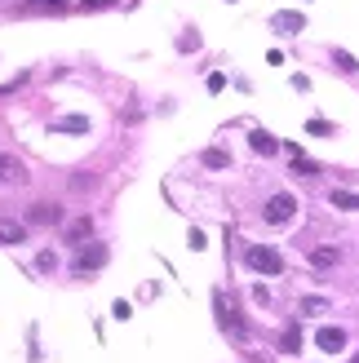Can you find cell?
<instances>
[{"instance_id":"obj_9","label":"cell","mask_w":359,"mask_h":363,"mask_svg":"<svg viewBox=\"0 0 359 363\" xmlns=\"http://www.w3.org/2000/svg\"><path fill=\"white\" fill-rule=\"evenodd\" d=\"M337 257H342V252H337L333 244H324V248H311V266H319V270L337 266Z\"/></svg>"},{"instance_id":"obj_3","label":"cell","mask_w":359,"mask_h":363,"mask_svg":"<svg viewBox=\"0 0 359 363\" xmlns=\"http://www.w3.org/2000/svg\"><path fill=\"white\" fill-rule=\"evenodd\" d=\"M13 182H27V169H23V160H18V155L0 151V186H13Z\"/></svg>"},{"instance_id":"obj_15","label":"cell","mask_w":359,"mask_h":363,"mask_svg":"<svg viewBox=\"0 0 359 363\" xmlns=\"http://www.w3.org/2000/svg\"><path fill=\"white\" fill-rule=\"evenodd\" d=\"M333 67H337V71H342V76H355V71H359V62L350 58V53H346V49H333Z\"/></svg>"},{"instance_id":"obj_12","label":"cell","mask_w":359,"mask_h":363,"mask_svg":"<svg viewBox=\"0 0 359 363\" xmlns=\"http://www.w3.org/2000/svg\"><path fill=\"white\" fill-rule=\"evenodd\" d=\"M248 142H253V151H258V155H275V151H280V142H275L271 133H266V129H258Z\"/></svg>"},{"instance_id":"obj_18","label":"cell","mask_w":359,"mask_h":363,"mask_svg":"<svg viewBox=\"0 0 359 363\" xmlns=\"http://www.w3.org/2000/svg\"><path fill=\"white\" fill-rule=\"evenodd\" d=\"M324 311H328L324 297H306V301H302V315H324Z\"/></svg>"},{"instance_id":"obj_6","label":"cell","mask_w":359,"mask_h":363,"mask_svg":"<svg viewBox=\"0 0 359 363\" xmlns=\"http://www.w3.org/2000/svg\"><path fill=\"white\" fill-rule=\"evenodd\" d=\"M27 222H35V226H53V222H62V208H58V204H31Z\"/></svg>"},{"instance_id":"obj_1","label":"cell","mask_w":359,"mask_h":363,"mask_svg":"<svg viewBox=\"0 0 359 363\" xmlns=\"http://www.w3.org/2000/svg\"><path fill=\"white\" fill-rule=\"evenodd\" d=\"M293 208H297V199H293L289 191H280V195H271V199H266L262 217H266V222H271V226H284V222H289V217H293Z\"/></svg>"},{"instance_id":"obj_23","label":"cell","mask_w":359,"mask_h":363,"mask_svg":"<svg viewBox=\"0 0 359 363\" xmlns=\"http://www.w3.org/2000/svg\"><path fill=\"white\" fill-rule=\"evenodd\" d=\"M350 363H359V350H355V359H350Z\"/></svg>"},{"instance_id":"obj_17","label":"cell","mask_w":359,"mask_h":363,"mask_svg":"<svg viewBox=\"0 0 359 363\" xmlns=\"http://www.w3.org/2000/svg\"><path fill=\"white\" fill-rule=\"evenodd\" d=\"M293 173H297V177H315L319 169L311 164V160H302V151H297V155H293Z\"/></svg>"},{"instance_id":"obj_5","label":"cell","mask_w":359,"mask_h":363,"mask_svg":"<svg viewBox=\"0 0 359 363\" xmlns=\"http://www.w3.org/2000/svg\"><path fill=\"white\" fill-rule=\"evenodd\" d=\"M106 266V248L94 244V248H80V257H76V275H89V270H98Z\"/></svg>"},{"instance_id":"obj_16","label":"cell","mask_w":359,"mask_h":363,"mask_svg":"<svg viewBox=\"0 0 359 363\" xmlns=\"http://www.w3.org/2000/svg\"><path fill=\"white\" fill-rule=\"evenodd\" d=\"M333 208L355 213V208H359V195H355V191H333Z\"/></svg>"},{"instance_id":"obj_20","label":"cell","mask_w":359,"mask_h":363,"mask_svg":"<svg viewBox=\"0 0 359 363\" xmlns=\"http://www.w3.org/2000/svg\"><path fill=\"white\" fill-rule=\"evenodd\" d=\"M35 266H40V270H53V266H58V257H53V252H40V257H35Z\"/></svg>"},{"instance_id":"obj_21","label":"cell","mask_w":359,"mask_h":363,"mask_svg":"<svg viewBox=\"0 0 359 363\" xmlns=\"http://www.w3.org/2000/svg\"><path fill=\"white\" fill-rule=\"evenodd\" d=\"M306 129H311V133H333V124H328V120H311Z\"/></svg>"},{"instance_id":"obj_19","label":"cell","mask_w":359,"mask_h":363,"mask_svg":"<svg viewBox=\"0 0 359 363\" xmlns=\"http://www.w3.org/2000/svg\"><path fill=\"white\" fill-rule=\"evenodd\" d=\"M204 164H209V169H226L231 155H226V151H204Z\"/></svg>"},{"instance_id":"obj_24","label":"cell","mask_w":359,"mask_h":363,"mask_svg":"<svg viewBox=\"0 0 359 363\" xmlns=\"http://www.w3.org/2000/svg\"><path fill=\"white\" fill-rule=\"evenodd\" d=\"M226 5H236V0H226Z\"/></svg>"},{"instance_id":"obj_10","label":"cell","mask_w":359,"mask_h":363,"mask_svg":"<svg viewBox=\"0 0 359 363\" xmlns=\"http://www.w3.org/2000/svg\"><path fill=\"white\" fill-rule=\"evenodd\" d=\"M23 240H27L23 222H0V244H23Z\"/></svg>"},{"instance_id":"obj_8","label":"cell","mask_w":359,"mask_h":363,"mask_svg":"<svg viewBox=\"0 0 359 363\" xmlns=\"http://www.w3.org/2000/svg\"><path fill=\"white\" fill-rule=\"evenodd\" d=\"M53 133H89V120L84 116H62V120H53Z\"/></svg>"},{"instance_id":"obj_22","label":"cell","mask_w":359,"mask_h":363,"mask_svg":"<svg viewBox=\"0 0 359 363\" xmlns=\"http://www.w3.org/2000/svg\"><path fill=\"white\" fill-rule=\"evenodd\" d=\"M80 5H84V9H111L116 0H80Z\"/></svg>"},{"instance_id":"obj_7","label":"cell","mask_w":359,"mask_h":363,"mask_svg":"<svg viewBox=\"0 0 359 363\" xmlns=\"http://www.w3.org/2000/svg\"><path fill=\"white\" fill-rule=\"evenodd\" d=\"M315 346L328 350V354H337V350L346 346V333H342V328H319V333H315Z\"/></svg>"},{"instance_id":"obj_13","label":"cell","mask_w":359,"mask_h":363,"mask_svg":"<svg viewBox=\"0 0 359 363\" xmlns=\"http://www.w3.org/2000/svg\"><path fill=\"white\" fill-rule=\"evenodd\" d=\"M280 350H284V354H297V350H302V328H297V323H293V328H284Z\"/></svg>"},{"instance_id":"obj_11","label":"cell","mask_w":359,"mask_h":363,"mask_svg":"<svg viewBox=\"0 0 359 363\" xmlns=\"http://www.w3.org/2000/svg\"><path fill=\"white\" fill-rule=\"evenodd\" d=\"M89 235H94V222H89V217H76V222H67V240H71V244L89 240Z\"/></svg>"},{"instance_id":"obj_2","label":"cell","mask_w":359,"mask_h":363,"mask_svg":"<svg viewBox=\"0 0 359 363\" xmlns=\"http://www.w3.org/2000/svg\"><path fill=\"white\" fill-rule=\"evenodd\" d=\"M244 262H248V270H258V275H280V270H284L275 248H248Z\"/></svg>"},{"instance_id":"obj_4","label":"cell","mask_w":359,"mask_h":363,"mask_svg":"<svg viewBox=\"0 0 359 363\" xmlns=\"http://www.w3.org/2000/svg\"><path fill=\"white\" fill-rule=\"evenodd\" d=\"M271 27H275L280 35H302V31H306V18L293 13V9H280V13L271 18Z\"/></svg>"},{"instance_id":"obj_14","label":"cell","mask_w":359,"mask_h":363,"mask_svg":"<svg viewBox=\"0 0 359 363\" xmlns=\"http://www.w3.org/2000/svg\"><path fill=\"white\" fill-rule=\"evenodd\" d=\"M62 9H67V0H31L23 13H62Z\"/></svg>"}]
</instances>
